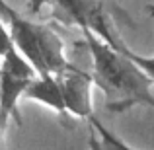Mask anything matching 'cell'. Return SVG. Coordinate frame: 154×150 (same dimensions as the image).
I'll list each match as a JSON object with an SVG mask.
<instances>
[{
	"instance_id": "cell-1",
	"label": "cell",
	"mask_w": 154,
	"mask_h": 150,
	"mask_svg": "<svg viewBox=\"0 0 154 150\" xmlns=\"http://www.w3.org/2000/svg\"><path fill=\"white\" fill-rule=\"evenodd\" d=\"M82 33L92 55L94 84L102 90L107 111L123 113L139 105L154 111V80L129 55V47L117 49L88 29Z\"/></svg>"
},
{
	"instance_id": "cell-2",
	"label": "cell",
	"mask_w": 154,
	"mask_h": 150,
	"mask_svg": "<svg viewBox=\"0 0 154 150\" xmlns=\"http://www.w3.org/2000/svg\"><path fill=\"white\" fill-rule=\"evenodd\" d=\"M16 49L37 70V74H59L70 66L64 55V43L45 23L16 16L6 23Z\"/></svg>"
},
{
	"instance_id": "cell-3",
	"label": "cell",
	"mask_w": 154,
	"mask_h": 150,
	"mask_svg": "<svg viewBox=\"0 0 154 150\" xmlns=\"http://www.w3.org/2000/svg\"><path fill=\"white\" fill-rule=\"evenodd\" d=\"M35 76L37 70L16 49V45L0 57V129L2 131H6L8 121L18 115V101L26 96Z\"/></svg>"
},
{
	"instance_id": "cell-4",
	"label": "cell",
	"mask_w": 154,
	"mask_h": 150,
	"mask_svg": "<svg viewBox=\"0 0 154 150\" xmlns=\"http://www.w3.org/2000/svg\"><path fill=\"white\" fill-rule=\"evenodd\" d=\"M49 2L55 4L80 29L94 31L98 37H102L103 41H107L117 49L127 47L113 26L111 16L103 8V0H49Z\"/></svg>"
},
{
	"instance_id": "cell-5",
	"label": "cell",
	"mask_w": 154,
	"mask_h": 150,
	"mask_svg": "<svg viewBox=\"0 0 154 150\" xmlns=\"http://www.w3.org/2000/svg\"><path fill=\"white\" fill-rule=\"evenodd\" d=\"M60 92L64 99V111L80 119H92L94 105H92V90H94V76L70 64L63 72L57 74Z\"/></svg>"
},
{
	"instance_id": "cell-6",
	"label": "cell",
	"mask_w": 154,
	"mask_h": 150,
	"mask_svg": "<svg viewBox=\"0 0 154 150\" xmlns=\"http://www.w3.org/2000/svg\"><path fill=\"white\" fill-rule=\"evenodd\" d=\"M23 98L39 101V103H43L45 107L53 109V111L66 113L64 111V99H63V92H60L57 74H37L33 78V82L29 84Z\"/></svg>"
},
{
	"instance_id": "cell-7",
	"label": "cell",
	"mask_w": 154,
	"mask_h": 150,
	"mask_svg": "<svg viewBox=\"0 0 154 150\" xmlns=\"http://www.w3.org/2000/svg\"><path fill=\"white\" fill-rule=\"evenodd\" d=\"M129 55H131L133 59L140 64V68L154 80V55H139V53H135L131 49H129Z\"/></svg>"
},
{
	"instance_id": "cell-8",
	"label": "cell",
	"mask_w": 154,
	"mask_h": 150,
	"mask_svg": "<svg viewBox=\"0 0 154 150\" xmlns=\"http://www.w3.org/2000/svg\"><path fill=\"white\" fill-rule=\"evenodd\" d=\"M12 47H14V41H12V37H10L8 26L0 20V57H2L6 51H10Z\"/></svg>"
},
{
	"instance_id": "cell-9",
	"label": "cell",
	"mask_w": 154,
	"mask_h": 150,
	"mask_svg": "<svg viewBox=\"0 0 154 150\" xmlns=\"http://www.w3.org/2000/svg\"><path fill=\"white\" fill-rule=\"evenodd\" d=\"M16 16H18V12H16L6 0H0V20H2L4 23H8V22H12Z\"/></svg>"
},
{
	"instance_id": "cell-10",
	"label": "cell",
	"mask_w": 154,
	"mask_h": 150,
	"mask_svg": "<svg viewBox=\"0 0 154 150\" xmlns=\"http://www.w3.org/2000/svg\"><path fill=\"white\" fill-rule=\"evenodd\" d=\"M47 2H49V0H27V8H29V12H33V14H39L41 8L45 6Z\"/></svg>"
},
{
	"instance_id": "cell-11",
	"label": "cell",
	"mask_w": 154,
	"mask_h": 150,
	"mask_svg": "<svg viewBox=\"0 0 154 150\" xmlns=\"http://www.w3.org/2000/svg\"><path fill=\"white\" fill-rule=\"evenodd\" d=\"M2 135H4V131L0 129V148H2V144H4V142H2Z\"/></svg>"
},
{
	"instance_id": "cell-12",
	"label": "cell",
	"mask_w": 154,
	"mask_h": 150,
	"mask_svg": "<svg viewBox=\"0 0 154 150\" xmlns=\"http://www.w3.org/2000/svg\"><path fill=\"white\" fill-rule=\"evenodd\" d=\"M152 16H154V6H152Z\"/></svg>"
}]
</instances>
